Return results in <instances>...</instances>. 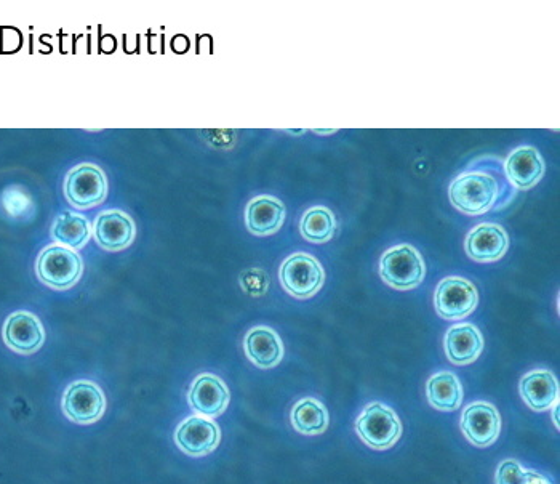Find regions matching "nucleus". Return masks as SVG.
I'll return each instance as SVG.
<instances>
[{"label":"nucleus","mask_w":560,"mask_h":484,"mask_svg":"<svg viewBox=\"0 0 560 484\" xmlns=\"http://www.w3.org/2000/svg\"><path fill=\"white\" fill-rule=\"evenodd\" d=\"M82 260L76 252L64 246H50L37 259V276L47 286L64 291L79 281Z\"/></svg>","instance_id":"obj_1"},{"label":"nucleus","mask_w":560,"mask_h":484,"mask_svg":"<svg viewBox=\"0 0 560 484\" xmlns=\"http://www.w3.org/2000/svg\"><path fill=\"white\" fill-rule=\"evenodd\" d=\"M496 196L498 185L490 175H461L450 185V201L464 214H484L492 209Z\"/></svg>","instance_id":"obj_2"},{"label":"nucleus","mask_w":560,"mask_h":484,"mask_svg":"<svg viewBox=\"0 0 560 484\" xmlns=\"http://www.w3.org/2000/svg\"><path fill=\"white\" fill-rule=\"evenodd\" d=\"M381 278L396 287L399 291H407L421 284L424 279L423 259L412 246L394 247L383 255L380 262Z\"/></svg>","instance_id":"obj_3"},{"label":"nucleus","mask_w":560,"mask_h":484,"mask_svg":"<svg viewBox=\"0 0 560 484\" xmlns=\"http://www.w3.org/2000/svg\"><path fill=\"white\" fill-rule=\"evenodd\" d=\"M360 440L373 449H388L400 438L399 417L383 404H370L356 420Z\"/></svg>","instance_id":"obj_4"},{"label":"nucleus","mask_w":560,"mask_h":484,"mask_svg":"<svg viewBox=\"0 0 560 484\" xmlns=\"http://www.w3.org/2000/svg\"><path fill=\"white\" fill-rule=\"evenodd\" d=\"M280 283L296 299H309L324 284V270L311 255H290L280 267Z\"/></svg>","instance_id":"obj_5"},{"label":"nucleus","mask_w":560,"mask_h":484,"mask_svg":"<svg viewBox=\"0 0 560 484\" xmlns=\"http://www.w3.org/2000/svg\"><path fill=\"white\" fill-rule=\"evenodd\" d=\"M108 183L100 167L82 164L69 172L64 182V194L72 206L90 209L106 198Z\"/></svg>","instance_id":"obj_6"},{"label":"nucleus","mask_w":560,"mask_h":484,"mask_svg":"<svg viewBox=\"0 0 560 484\" xmlns=\"http://www.w3.org/2000/svg\"><path fill=\"white\" fill-rule=\"evenodd\" d=\"M106 409V398L98 385L80 380L64 392L63 411L76 424H95Z\"/></svg>","instance_id":"obj_7"},{"label":"nucleus","mask_w":560,"mask_h":484,"mask_svg":"<svg viewBox=\"0 0 560 484\" xmlns=\"http://www.w3.org/2000/svg\"><path fill=\"white\" fill-rule=\"evenodd\" d=\"M434 305L440 318L450 319V321L466 318L477 307L476 287L466 279H444L437 286Z\"/></svg>","instance_id":"obj_8"},{"label":"nucleus","mask_w":560,"mask_h":484,"mask_svg":"<svg viewBox=\"0 0 560 484\" xmlns=\"http://www.w3.org/2000/svg\"><path fill=\"white\" fill-rule=\"evenodd\" d=\"M4 342L21 355H32L44 345L45 332L39 319L26 311H18L5 321Z\"/></svg>","instance_id":"obj_9"},{"label":"nucleus","mask_w":560,"mask_h":484,"mask_svg":"<svg viewBox=\"0 0 560 484\" xmlns=\"http://www.w3.org/2000/svg\"><path fill=\"white\" fill-rule=\"evenodd\" d=\"M175 441L189 456H205L220 443V428L205 417H189L176 430Z\"/></svg>","instance_id":"obj_10"},{"label":"nucleus","mask_w":560,"mask_h":484,"mask_svg":"<svg viewBox=\"0 0 560 484\" xmlns=\"http://www.w3.org/2000/svg\"><path fill=\"white\" fill-rule=\"evenodd\" d=\"M461 428L472 444L487 448L500 436L501 419L492 404L474 403L463 414Z\"/></svg>","instance_id":"obj_11"},{"label":"nucleus","mask_w":560,"mask_h":484,"mask_svg":"<svg viewBox=\"0 0 560 484\" xmlns=\"http://www.w3.org/2000/svg\"><path fill=\"white\" fill-rule=\"evenodd\" d=\"M228 403V388L218 377L204 374L194 380L189 392V404L200 416H220L228 408Z\"/></svg>","instance_id":"obj_12"},{"label":"nucleus","mask_w":560,"mask_h":484,"mask_svg":"<svg viewBox=\"0 0 560 484\" xmlns=\"http://www.w3.org/2000/svg\"><path fill=\"white\" fill-rule=\"evenodd\" d=\"M95 238L106 251H122L135 238V225L120 210L103 212L95 222Z\"/></svg>","instance_id":"obj_13"},{"label":"nucleus","mask_w":560,"mask_h":484,"mask_svg":"<svg viewBox=\"0 0 560 484\" xmlns=\"http://www.w3.org/2000/svg\"><path fill=\"white\" fill-rule=\"evenodd\" d=\"M508 249V234L500 225L484 223L472 230L466 238V252L477 262H493L503 257Z\"/></svg>","instance_id":"obj_14"},{"label":"nucleus","mask_w":560,"mask_h":484,"mask_svg":"<svg viewBox=\"0 0 560 484\" xmlns=\"http://www.w3.org/2000/svg\"><path fill=\"white\" fill-rule=\"evenodd\" d=\"M244 348L248 359L261 369L274 368L284 356V347L279 335L269 327H255L248 332Z\"/></svg>","instance_id":"obj_15"},{"label":"nucleus","mask_w":560,"mask_h":484,"mask_svg":"<svg viewBox=\"0 0 560 484\" xmlns=\"http://www.w3.org/2000/svg\"><path fill=\"white\" fill-rule=\"evenodd\" d=\"M248 230L258 236L276 233L284 225L285 207L279 199L271 196H260L253 199L245 212Z\"/></svg>","instance_id":"obj_16"},{"label":"nucleus","mask_w":560,"mask_h":484,"mask_svg":"<svg viewBox=\"0 0 560 484\" xmlns=\"http://www.w3.org/2000/svg\"><path fill=\"white\" fill-rule=\"evenodd\" d=\"M520 395L533 411H548L559 398V385L549 371H533L520 380Z\"/></svg>","instance_id":"obj_17"},{"label":"nucleus","mask_w":560,"mask_h":484,"mask_svg":"<svg viewBox=\"0 0 560 484\" xmlns=\"http://www.w3.org/2000/svg\"><path fill=\"white\" fill-rule=\"evenodd\" d=\"M544 164L532 146H522L506 161V174L519 190H530L543 177Z\"/></svg>","instance_id":"obj_18"},{"label":"nucleus","mask_w":560,"mask_h":484,"mask_svg":"<svg viewBox=\"0 0 560 484\" xmlns=\"http://www.w3.org/2000/svg\"><path fill=\"white\" fill-rule=\"evenodd\" d=\"M484 339L472 324L455 326L445 335V351L452 363L469 364L479 358Z\"/></svg>","instance_id":"obj_19"},{"label":"nucleus","mask_w":560,"mask_h":484,"mask_svg":"<svg viewBox=\"0 0 560 484\" xmlns=\"http://www.w3.org/2000/svg\"><path fill=\"white\" fill-rule=\"evenodd\" d=\"M429 403L439 411H455L463 403V388L460 380L450 372H440L428 382Z\"/></svg>","instance_id":"obj_20"},{"label":"nucleus","mask_w":560,"mask_h":484,"mask_svg":"<svg viewBox=\"0 0 560 484\" xmlns=\"http://www.w3.org/2000/svg\"><path fill=\"white\" fill-rule=\"evenodd\" d=\"M292 425L301 435H320L328 425L327 409L317 400L304 398L293 408Z\"/></svg>","instance_id":"obj_21"},{"label":"nucleus","mask_w":560,"mask_h":484,"mask_svg":"<svg viewBox=\"0 0 560 484\" xmlns=\"http://www.w3.org/2000/svg\"><path fill=\"white\" fill-rule=\"evenodd\" d=\"M52 236L55 241L60 242L61 246L69 247L74 251L87 244L90 239V225H88L87 218L72 214V212H63L60 217L56 218Z\"/></svg>","instance_id":"obj_22"},{"label":"nucleus","mask_w":560,"mask_h":484,"mask_svg":"<svg viewBox=\"0 0 560 484\" xmlns=\"http://www.w3.org/2000/svg\"><path fill=\"white\" fill-rule=\"evenodd\" d=\"M301 234L314 244L330 241L336 230L335 215L327 207H312L301 218Z\"/></svg>","instance_id":"obj_23"},{"label":"nucleus","mask_w":560,"mask_h":484,"mask_svg":"<svg viewBox=\"0 0 560 484\" xmlns=\"http://www.w3.org/2000/svg\"><path fill=\"white\" fill-rule=\"evenodd\" d=\"M496 484H552L548 476L524 470L516 460H504L496 472Z\"/></svg>","instance_id":"obj_24"},{"label":"nucleus","mask_w":560,"mask_h":484,"mask_svg":"<svg viewBox=\"0 0 560 484\" xmlns=\"http://www.w3.org/2000/svg\"><path fill=\"white\" fill-rule=\"evenodd\" d=\"M316 134H333L336 130H314Z\"/></svg>","instance_id":"obj_25"}]
</instances>
